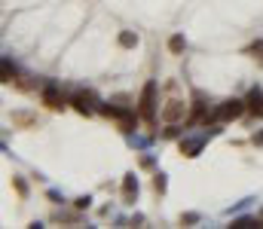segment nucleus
I'll return each instance as SVG.
<instances>
[{
  "label": "nucleus",
  "instance_id": "obj_4",
  "mask_svg": "<svg viewBox=\"0 0 263 229\" xmlns=\"http://www.w3.org/2000/svg\"><path fill=\"white\" fill-rule=\"evenodd\" d=\"M40 98H43V104H46L49 110H61V107H64V95H61L55 86H46V89L40 92Z\"/></svg>",
  "mask_w": 263,
  "mask_h": 229
},
{
  "label": "nucleus",
  "instance_id": "obj_5",
  "mask_svg": "<svg viewBox=\"0 0 263 229\" xmlns=\"http://www.w3.org/2000/svg\"><path fill=\"white\" fill-rule=\"evenodd\" d=\"M245 110H248V113H257V117L263 113V92H260V89H251V92H248V98H245Z\"/></svg>",
  "mask_w": 263,
  "mask_h": 229
},
{
  "label": "nucleus",
  "instance_id": "obj_9",
  "mask_svg": "<svg viewBox=\"0 0 263 229\" xmlns=\"http://www.w3.org/2000/svg\"><path fill=\"white\" fill-rule=\"evenodd\" d=\"M120 46H138V34L123 31V34H120Z\"/></svg>",
  "mask_w": 263,
  "mask_h": 229
},
{
  "label": "nucleus",
  "instance_id": "obj_8",
  "mask_svg": "<svg viewBox=\"0 0 263 229\" xmlns=\"http://www.w3.org/2000/svg\"><path fill=\"white\" fill-rule=\"evenodd\" d=\"M117 120H120V129H123V132H132V129H135V113L120 110V117H117Z\"/></svg>",
  "mask_w": 263,
  "mask_h": 229
},
{
  "label": "nucleus",
  "instance_id": "obj_11",
  "mask_svg": "<svg viewBox=\"0 0 263 229\" xmlns=\"http://www.w3.org/2000/svg\"><path fill=\"white\" fill-rule=\"evenodd\" d=\"M13 76H16V70L10 67V61H4V83H13Z\"/></svg>",
  "mask_w": 263,
  "mask_h": 229
},
{
  "label": "nucleus",
  "instance_id": "obj_1",
  "mask_svg": "<svg viewBox=\"0 0 263 229\" xmlns=\"http://www.w3.org/2000/svg\"><path fill=\"white\" fill-rule=\"evenodd\" d=\"M138 117L153 123V117H156V83H144L141 101H138Z\"/></svg>",
  "mask_w": 263,
  "mask_h": 229
},
{
  "label": "nucleus",
  "instance_id": "obj_3",
  "mask_svg": "<svg viewBox=\"0 0 263 229\" xmlns=\"http://www.w3.org/2000/svg\"><path fill=\"white\" fill-rule=\"evenodd\" d=\"M184 110H187V104L178 101V98H171V101H165V107H162V120H165V123H178V120H184Z\"/></svg>",
  "mask_w": 263,
  "mask_h": 229
},
{
  "label": "nucleus",
  "instance_id": "obj_7",
  "mask_svg": "<svg viewBox=\"0 0 263 229\" xmlns=\"http://www.w3.org/2000/svg\"><path fill=\"white\" fill-rule=\"evenodd\" d=\"M89 101H92L89 92H77V95H73V107H77L80 113H89Z\"/></svg>",
  "mask_w": 263,
  "mask_h": 229
},
{
  "label": "nucleus",
  "instance_id": "obj_2",
  "mask_svg": "<svg viewBox=\"0 0 263 229\" xmlns=\"http://www.w3.org/2000/svg\"><path fill=\"white\" fill-rule=\"evenodd\" d=\"M245 113V101H223L214 113H211V123H230V120H236V117H242Z\"/></svg>",
  "mask_w": 263,
  "mask_h": 229
},
{
  "label": "nucleus",
  "instance_id": "obj_12",
  "mask_svg": "<svg viewBox=\"0 0 263 229\" xmlns=\"http://www.w3.org/2000/svg\"><path fill=\"white\" fill-rule=\"evenodd\" d=\"M251 55H254V58H263V40H257V43L251 46Z\"/></svg>",
  "mask_w": 263,
  "mask_h": 229
},
{
  "label": "nucleus",
  "instance_id": "obj_10",
  "mask_svg": "<svg viewBox=\"0 0 263 229\" xmlns=\"http://www.w3.org/2000/svg\"><path fill=\"white\" fill-rule=\"evenodd\" d=\"M168 49H171L174 55H178V52H184V37H181V34H174L171 40H168Z\"/></svg>",
  "mask_w": 263,
  "mask_h": 229
},
{
  "label": "nucleus",
  "instance_id": "obj_13",
  "mask_svg": "<svg viewBox=\"0 0 263 229\" xmlns=\"http://www.w3.org/2000/svg\"><path fill=\"white\" fill-rule=\"evenodd\" d=\"M13 123H22V126H28V123H31V117H28V113H16V117H13Z\"/></svg>",
  "mask_w": 263,
  "mask_h": 229
},
{
  "label": "nucleus",
  "instance_id": "obj_6",
  "mask_svg": "<svg viewBox=\"0 0 263 229\" xmlns=\"http://www.w3.org/2000/svg\"><path fill=\"white\" fill-rule=\"evenodd\" d=\"M135 193H138L135 174H126V180H123V199H126V202H135Z\"/></svg>",
  "mask_w": 263,
  "mask_h": 229
},
{
  "label": "nucleus",
  "instance_id": "obj_14",
  "mask_svg": "<svg viewBox=\"0 0 263 229\" xmlns=\"http://www.w3.org/2000/svg\"><path fill=\"white\" fill-rule=\"evenodd\" d=\"M153 186L159 189V193H162V189H165V180H162V174H156V180H153Z\"/></svg>",
  "mask_w": 263,
  "mask_h": 229
},
{
  "label": "nucleus",
  "instance_id": "obj_15",
  "mask_svg": "<svg viewBox=\"0 0 263 229\" xmlns=\"http://www.w3.org/2000/svg\"><path fill=\"white\" fill-rule=\"evenodd\" d=\"M254 144H263V132H260V135H254Z\"/></svg>",
  "mask_w": 263,
  "mask_h": 229
}]
</instances>
